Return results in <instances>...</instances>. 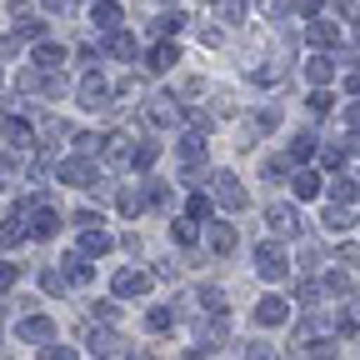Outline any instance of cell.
<instances>
[{
	"mask_svg": "<svg viewBox=\"0 0 360 360\" xmlns=\"http://www.w3.org/2000/svg\"><path fill=\"white\" fill-rule=\"evenodd\" d=\"M285 270H290V260H285V250L281 245H255V276L260 281H285Z\"/></svg>",
	"mask_w": 360,
	"mask_h": 360,
	"instance_id": "1",
	"label": "cell"
},
{
	"mask_svg": "<svg viewBox=\"0 0 360 360\" xmlns=\"http://www.w3.org/2000/svg\"><path fill=\"white\" fill-rule=\"evenodd\" d=\"M210 191H215V200H220L225 210H245V205H250V195L240 191V180H236L231 170H215V180H210Z\"/></svg>",
	"mask_w": 360,
	"mask_h": 360,
	"instance_id": "2",
	"label": "cell"
},
{
	"mask_svg": "<svg viewBox=\"0 0 360 360\" xmlns=\"http://www.w3.org/2000/svg\"><path fill=\"white\" fill-rule=\"evenodd\" d=\"M75 96H80V105L101 110V105H110V85H105V75H101V70H90V75L80 80V90H75Z\"/></svg>",
	"mask_w": 360,
	"mask_h": 360,
	"instance_id": "3",
	"label": "cell"
},
{
	"mask_svg": "<svg viewBox=\"0 0 360 360\" xmlns=\"http://www.w3.org/2000/svg\"><path fill=\"white\" fill-rule=\"evenodd\" d=\"M285 315H290V305H285L281 295H260V300H255V321H260V326H285Z\"/></svg>",
	"mask_w": 360,
	"mask_h": 360,
	"instance_id": "4",
	"label": "cell"
},
{
	"mask_svg": "<svg viewBox=\"0 0 360 360\" xmlns=\"http://www.w3.org/2000/svg\"><path fill=\"white\" fill-rule=\"evenodd\" d=\"M101 155H105V165H115V170L135 165V150H130V141H125V135H105V146H101Z\"/></svg>",
	"mask_w": 360,
	"mask_h": 360,
	"instance_id": "5",
	"label": "cell"
},
{
	"mask_svg": "<svg viewBox=\"0 0 360 360\" xmlns=\"http://www.w3.org/2000/svg\"><path fill=\"white\" fill-rule=\"evenodd\" d=\"M56 231H60V210L35 205V215H30V236H35V240H51Z\"/></svg>",
	"mask_w": 360,
	"mask_h": 360,
	"instance_id": "6",
	"label": "cell"
},
{
	"mask_svg": "<svg viewBox=\"0 0 360 360\" xmlns=\"http://www.w3.org/2000/svg\"><path fill=\"white\" fill-rule=\"evenodd\" d=\"M60 180H70V186H85V191L101 186V180H96V165H90V160H65V165H60Z\"/></svg>",
	"mask_w": 360,
	"mask_h": 360,
	"instance_id": "7",
	"label": "cell"
},
{
	"mask_svg": "<svg viewBox=\"0 0 360 360\" xmlns=\"http://www.w3.org/2000/svg\"><path fill=\"white\" fill-rule=\"evenodd\" d=\"M265 220H270V231H276V236H295V231H300L295 205H270V210H265Z\"/></svg>",
	"mask_w": 360,
	"mask_h": 360,
	"instance_id": "8",
	"label": "cell"
},
{
	"mask_svg": "<svg viewBox=\"0 0 360 360\" xmlns=\"http://www.w3.org/2000/svg\"><path fill=\"white\" fill-rule=\"evenodd\" d=\"M305 40L315 45V51H330V45L340 40V25H335V20H310V25H305Z\"/></svg>",
	"mask_w": 360,
	"mask_h": 360,
	"instance_id": "9",
	"label": "cell"
},
{
	"mask_svg": "<svg viewBox=\"0 0 360 360\" xmlns=\"http://www.w3.org/2000/svg\"><path fill=\"white\" fill-rule=\"evenodd\" d=\"M150 290V276H146V270H120V276H115V295H146Z\"/></svg>",
	"mask_w": 360,
	"mask_h": 360,
	"instance_id": "10",
	"label": "cell"
},
{
	"mask_svg": "<svg viewBox=\"0 0 360 360\" xmlns=\"http://www.w3.org/2000/svg\"><path fill=\"white\" fill-rule=\"evenodd\" d=\"M20 340H56V321H45V315H25V321H20Z\"/></svg>",
	"mask_w": 360,
	"mask_h": 360,
	"instance_id": "11",
	"label": "cell"
},
{
	"mask_svg": "<svg viewBox=\"0 0 360 360\" xmlns=\"http://www.w3.org/2000/svg\"><path fill=\"white\" fill-rule=\"evenodd\" d=\"M210 250H215V255H231V250H236V231H231L225 220H210Z\"/></svg>",
	"mask_w": 360,
	"mask_h": 360,
	"instance_id": "12",
	"label": "cell"
},
{
	"mask_svg": "<svg viewBox=\"0 0 360 360\" xmlns=\"http://www.w3.org/2000/svg\"><path fill=\"white\" fill-rule=\"evenodd\" d=\"M146 115H150V125H175V115H180V105H175L170 96H155Z\"/></svg>",
	"mask_w": 360,
	"mask_h": 360,
	"instance_id": "13",
	"label": "cell"
},
{
	"mask_svg": "<svg viewBox=\"0 0 360 360\" xmlns=\"http://www.w3.org/2000/svg\"><path fill=\"white\" fill-rule=\"evenodd\" d=\"M35 65H40V70H60V65H65V51H60V45H51V40H40V45H35Z\"/></svg>",
	"mask_w": 360,
	"mask_h": 360,
	"instance_id": "14",
	"label": "cell"
},
{
	"mask_svg": "<svg viewBox=\"0 0 360 360\" xmlns=\"http://www.w3.org/2000/svg\"><path fill=\"white\" fill-rule=\"evenodd\" d=\"M290 186H295V200H315V195H321V175L295 170V175H290Z\"/></svg>",
	"mask_w": 360,
	"mask_h": 360,
	"instance_id": "15",
	"label": "cell"
},
{
	"mask_svg": "<svg viewBox=\"0 0 360 360\" xmlns=\"http://www.w3.org/2000/svg\"><path fill=\"white\" fill-rule=\"evenodd\" d=\"M20 240H25V220H20V215H11L6 225H0V250H15Z\"/></svg>",
	"mask_w": 360,
	"mask_h": 360,
	"instance_id": "16",
	"label": "cell"
},
{
	"mask_svg": "<svg viewBox=\"0 0 360 360\" xmlns=\"http://www.w3.org/2000/svg\"><path fill=\"white\" fill-rule=\"evenodd\" d=\"M180 160H186L191 170L205 160V141H200V135H180Z\"/></svg>",
	"mask_w": 360,
	"mask_h": 360,
	"instance_id": "17",
	"label": "cell"
},
{
	"mask_svg": "<svg viewBox=\"0 0 360 360\" xmlns=\"http://www.w3.org/2000/svg\"><path fill=\"white\" fill-rule=\"evenodd\" d=\"M305 75H310L315 85H330V75H335V60H330V56H315V60H305Z\"/></svg>",
	"mask_w": 360,
	"mask_h": 360,
	"instance_id": "18",
	"label": "cell"
},
{
	"mask_svg": "<svg viewBox=\"0 0 360 360\" xmlns=\"http://www.w3.org/2000/svg\"><path fill=\"white\" fill-rule=\"evenodd\" d=\"M90 20H96L101 30H115V25H120V6H115V0H101V6L90 11Z\"/></svg>",
	"mask_w": 360,
	"mask_h": 360,
	"instance_id": "19",
	"label": "cell"
},
{
	"mask_svg": "<svg viewBox=\"0 0 360 360\" xmlns=\"http://www.w3.org/2000/svg\"><path fill=\"white\" fill-rule=\"evenodd\" d=\"M355 191H360V186H355V180L335 170V180H330V200H335V205H350V200H355Z\"/></svg>",
	"mask_w": 360,
	"mask_h": 360,
	"instance_id": "20",
	"label": "cell"
},
{
	"mask_svg": "<svg viewBox=\"0 0 360 360\" xmlns=\"http://www.w3.org/2000/svg\"><path fill=\"white\" fill-rule=\"evenodd\" d=\"M170 65H175V45H170V40H165V45H155V51L146 56V70H155V75H160V70H170Z\"/></svg>",
	"mask_w": 360,
	"mask_h": 360,
	"instance_id": "21",
	"label": "cell"
},
{
	"mask_svg": "<svg viewBox=\"0 0 360 360\" xmlns=\"http://www.w3.org/2000/svg\"><path fill=\"white\" fill-rule=\"evenodd\" d=\"M80 250H85V255H105V250H110V236L96 225V231H85V236H80Z\"/></svg>",
	"mask_w": 360,
	"mask_h": 360,
	"instance_id": "22",
	"label": "cell"
},
{
	"mask_svg": "<svg viewBox=\"0 0 360 360\" xmlns=\"http://www.w3.org/2000/svg\"><path fill=\"white\" fill-rule=\"evenodd\" d=\"M90 270H96V265H90V255H85V250L65 255V276H70V281H90Z\"/></svg>",
	"mask_w": 360,
	"mask_h": 360,
	"instance_id": "23",
	"label": "cell"
},
{
	"mask_svg": "<svg viewBox=\"0 0 360 360\" xmlns=\"http://www.w3.org/2000/svg\"><path fill=\"white\" fill-rule=\"evenodd\" d=\"M350 225H355V220H350V210H345V205H330V210H326V231H330V236H345Z\"/></svg>",
	"mask_w": 360,
	"mask_h": 360,
	"instance_id": "24",
	"label": "cell"
},
{
	"mask_svg": "<svg viewBox=\"0 0 360 360\" xmlns=\"http://www.w3.org/2000/svg\"><path fill=\"white\" fill-rule=\"evenodd\" d=\"M110 56H115V60H135V35L115 30V35H110Z\"/></svg>",
	"mask_w": 360,
	"mask_h": 360,
	"instance_id": "25",
	"label": "cell"
},
{
	"mask_svg": "<svg viewBox=\"0 0 360 360\" xmlns=\"http://www.w3.org/2000/svg\"><path fill=\"white\" fill-rule=\"evenodd\" d=\"M146 205H150V195H141V191H120V215H130V220H135Z\"/></svg>",
	"mask_w": 360,
	"mask_h": 360,
	"instance_id": "26",
	"label": "cell"
},
{
	"mask_svg": "<svg viewBox=\"0 0 360 360\" xmlns=\"http://www.w3.org/2000/svg\"><path fill=\"white\" fill-rule=\"evenodd\" d=\"M6 141H11L15 150H25V146H30V125H25V120H6Z\"/></svg>",
	"mask_w": 360,
	"mask_h": 360,
	"instance_id": "27",
	"label": "cell"
},
{
	"mask_svg": "<svg viewBox=\"0 0 360 360\" xmlns=\"http://www.w3.org/2000/svg\"><path fill=\"white\" fill-rule=\"evenodd\" d=\"M146 326H150V330H170V326H175V310H170V305H155V310L146 315Z\"/></svg>",
	"mask_w": 360,
	"mask_h": 360,
	"instance_id": "28",
	"label": "cell"
},
{
	"mask_svg": "<svg viewBox=\"0 0 360 360\" xmlns=\"http://www.w3.org/2000/svg\"><path fill=\"white\" fill-rule=\"evenodd\" d=\"M170 236H175L180 245H195V215H191V220H175V225H170Z\"/></svg>",
	"mask_w": 360,
	"mask_h": 360,
	"instance_id": "29",
	"label": "cell"
},
{
	"mask_svg": "<svg viewBox=\"0 0 360 360\" xmlns=\"http://www.w3.org/2000/svg\"><path fill=\"white\" fill-rule=\"evenodd\" d=\"M276 125H281V110H260V115L250 120V130H255V135H265V130H276Z\"/></svg>",
	"mask_w": 360,
	"mask_h": 360,
	"instance_id": "30",
	"label": "cell"
},
{
	"mask_svg": "<svg viewBox=\"0 0 360 360\" xmlns=\"http://www.w3.org/2000/svg\"><path fill=\"white\" fill-rule=\"evenodd\" d=\"M315 155V135H295V146H290V160H310Z\"/></svg>",
	"mask_w": 360,
	"mask_h": 360,
	"instance_id": "31",
	"label": "cell"
},
{
	"mask_svg": "<svg viewBox=\"0 0 360 360\" xmlns=\"http://www.w3.org/2000/svg\"><path fill=\"white\" fill-rule=\"evenodd\" d=\"M305 345H310V360H335V350H340L335 340H305Z\"/></svg>",
	"mask_w": 360,
	"mask_h": 360,
	"instance_id": "32",
	"label": "cell"
},
{
	"mask_svg": "<svg viewBox=\"0 0 360 360\" xmlns=\"http://www.w3.org/2000/svg\"><path fill=\"white\" fill-rule=\"evenodd\" d=\"M40 85H45V96H65V90H70L60 70H45V80H40Z\"/></svg>",
	"mask_w": 360,
	"mask_h": 360,
	"instance_id": "33",
	"label": "cell"
},
{
	"mask_svg": "<svg viewBox=\"0 0 360 360\" xmlns=\"http://www.w3.org/2000/svg\"><path fill=\"white\" fill-rule=\"evenodd\" d=\"M340 330L350 335V330H360V300H350L345 305V315H340Z\"/></svg>",
	"mask_w": 360,
	"mask_h": 360,
	"instance_id": "34",
	"label": "cell"
},
{
	"mask_svg": "<svg viewBox=\"0 0 360 360\" xmlns=\"http://www.w3.org/2000/svg\"><path fill=\"white\" fill-rule=\"evenodd\" d=\"M326 290H330V295H350V276H340V270H330V276H326Z\"/></svg>",
	"mask_w": 360,
	"mask_h": 360,
	"instance_id": "35",
	"label": "cell"
},
{
	"mask_svg": "<svg viewBox=\"0 0 360 360\" xmlns=\"http://www.w3.org/2000/svg\"><path fill=\"white\" fill-rule=\"evenodd\" d=\"M65 281H70V276H60V270H45V276H40V285L51 290V295H60V290H65Z\"/></svg>",
	"mask_w": 360,
	"mask_h": 360,
	"instance_id": "36",
	"label": "cell"
},
{
	"mask_svg": "<svg viewBox=\"0 0 360 360\" xmlns=\"http://www.w3.org/2000/svg\"><path fill=\"white\" fill-rule=\"evenodd\" d=\"M35 35H40V20H35V15L15 20V40H35Z\"/></svg>",
	"mask_w": 360,
	"mask_h": 360,
	"instance_id": "37",
	"label": "cell"
},
{
	"mask_svg": "<svg viewBox=\"0 0 360 360\" xmlns=\"http://www.w3.org/2000/svg\"><path fill=\"white\" fill-rule=\"evenodd\" d=\"M345 150H350L345 141H340V146H326V150H321V160H326L330 170H340V160H345Z\"/></svg>",
	"mask_w": 360,
	"mask_h": 360,
	"instance_id": "38",
	"label": "cell"
},
{
	"mask_svg": "<svg viewBox=\"0 0 360 360\" xmlns=\"http://www.w3.org/2000/svg\"><path fill=\"white\" fill-rule=\"evenodd\" d=\"M20 281V265H11V260H0V290H11Z\"/></svg>",
	"mask_w": 360,
	"mask_h": 360,
	"instance_id": "39",
	"label": "cell"
},
{
	"mask_svg": "<svg viewBox=\"0 0 360 360\" xmlns=\"http://www.w3.org/2000/svg\"><path fill=\"white\" fill-rule=\"evenodd\" d=\"M330 110V96H326V85H315V96H310V115H326Z\"/></svg>",
	"mask_w": 360,
	"mask_h": 360,
	"instance_id": "40",
	"label": "cell"
},
{
	"mask_svg": "<svg viewBox=\"0 0 360 360\" xmlns=\"http://www.w3.org/2000/svg\"><path fill=\"white\" fill-rule=\"evenodd\" d=\"M210 210H215L210 195H191V215H195V220H210Z\"/></svg>",
	"mask_w": 360,
	"mask_h": 360,
	"instance_id": "41",
	"label": "cell"
},
{
	"mask_svg": "<svg viewBox=\"0 0 360 360\" xmlns=\"http://www.w3.org/2000/svg\"><path fill=\"white\" fill-rule=\"evenodd\" d=\"M155 155H160V146L141 141V150H135V165H155Z\"/></svg>",
	"mask_w": 360,
	"mask_h": 360,
	"instance_id": "42",
	"label": "cell"
},
{
	"mask_svg": "<svg viewBox=\"0 0 360 360\" xmlns=\"http://www.w3.org/2000/svg\"><path fill=\"white\" fill-rule=\"evenodd\" d=\"M146 195H150V205H165V200H170V186H160V180H150V186H146Z\"/></svg>",
	"mask_w": 360,
	"mask_h": 360,
	"instance_id": "43",
	"label": "cell"
},
{
	"mask_svg": "<svg viewBox=\"0 0 360 360\" xmlns=\"http://www.w3.org/2000/svg\"><path fill=\"white\" fill-rule=\"evenodd\" d=\"M220 15H225V20H231V25H240V15H245V6H240V0H225V6H220Z\"/></svg>",
	"mask_w": 360,
	"mask_h": 360,
	"instance_id": "44",
	"label": "cell"
},
{
	"mask_svg": "<svg viewBox=\"0 0 360 360\" xmlns=\"http://www.w3.org/2000/svg\"><path fill=\"white\" fill-rule=\"evenodd\" d=\"M200 305H205V310H225V295H220V290H210V285H205V290H200Z\"/></svg>",
	"mask_w": 360,
	"mask_h": 360,
	"instance_id": "45",
	"label": "cell"
},
{
	"mask_svg": "<svg viewBox=\"0 0 360 360\" xmlns=\"http://www.w3.org/2000/svg\"><path fill=\"white\" fill-rule=\"evenodd\" d=\"M85 345L96 350V355H105V350H110V335H101V330H90V335H85Z\"/></svg>",
	"mask_w": 360,
	"mask_h": 360,
	"instance_id": "46",
	"label": "cell"
},
{
	"mask_svg": "<svg viewBox=\"0 0 360 360\" xmlns=\"http://www.w3.org/2000/svg\"><path fill=\"white\" fill-rule=\"evenodd\" d=\"M290 6H295V0H260V11H265V15H285Z\"/></svg>",
	"mask_w": 360,
	"mask_h": 360,
	"instance_id": "47",
	"label": "cell"
},
{
	"mask_svg": "<svg viewBox=\"0 0 360 360\" xmlns=\"http://www.w3.org/2000/svg\"><path fill=\"white\" fill-rule=\"evenodd\" d=\"M40 360H75V350H70V345H45Z\"/></svg>",
	"mask_w": 360,
	"mask_h": 360,
	"instance_id": "48",
	"label": "cell"
},
{
	"mask_svg": "<svg viewBox=\"0 0 360 360\" xmlns=\"http://www.w3.org/2000/svg\"><path fill=\"white\" fill-rule=\"evenodd\" d=\"M75 225H80V231H96L101 215H96V210H80V215H75Z\"/></svg>",
	"mask_w": 360,
	"mask_h": 360,
	"instance_id": "49",
	"label": "cell"
},
{
	"mask_svg": "<svg viewBox=\"0 0 360 360\" xmlns=\"http://www.w3.org/2000/svg\"><path fill=\"white\" fill-rule=\"evenodd\" d=\"M281 75H285V70H281V65H265V70H260V75H255V80H260V85H276V80H281Z\"/></svg>",
	"mask_w": 360,
	"mask_h": 360,
	"instance_id": "50",
	"label": "cell"
},
{
	"mask_svg": "<svg viewBox=\"0 0 360 360\" xmlns=\"http://www.w3.org/2000/svg\"><path fill=\"white\" fill-rule=\"evenodd\" d=\"M245 360H276V355H270V345H260V340H255V345L245 350Z\"/></svg>",
	"mask_w": 360,
	"mask_h": 360,
	"instance_id": "51",
	"label": "cell"
},
{
	"mask_svg": "<svg viewBox=\"0 0 360 360\" xmlns=\"http://www.w3.org/2000/svg\"><path fill=\"white\" fill-rule=\"evenodd\" d=\"M345 90H350V96H360V70H350V75H345Z\"/></svg>",
	"mask_w": 360,
	"mask_h": 360,
	"instance_id": "52",
	"label": "cell"
},
{
	"mask_svg": "<svg viewBox=\"0 0 360 360\" xmlns=\"http://www.w3.org/2000/svg\"><path fill=\"white\" fill-rule=\"evenodd\" d=\"M11 51H15V40H11V35H0V56H11Z\"/></svg>",
	"mask_w": 360,
	"mask_h": 360,
	"instance_id": "53",
	"label": "cell"
},
{
	"mask_svg": "<svg viewBox=\"0 0 360 360\" xmlns=\"http://www.w3.org/2000/svg\"><path fill=\"white\" fill-rule=\"evenodd\" d=\"M345 115H350V125H355V130H360V101H355V105H350V110H345Z\"/></svg>",
	"mask_w": 360,
	"mask_h": 360,
	"instance_id": "54",
	"label": "cell"
},
{
	"mask_svg": "<svg viewBox=\"0 0 360 360\" xmlns=\"http://www.w3.org/2000/svg\"><path fill=\"white\" fill-rule=\"evenodd\" d=\"M186 360H210V355L205 350H186Z\"/></svg>",
	"mask_w": 360,
	"mask_h": 360,
	"instance_id": "55",
	"label": "cell"
},
{
	"mask_svg": "<svg viewBox=\"0 0 360 360\" xmlns=\"http://www.w3.org/2000/svg\"><path fill=\"white\" fill-rule=\"evenodd\" d=\"M125 360H150V355H135V350H130V355H125Z\"/></svg>",
	"mask_w": 360,
	"mask_h": 360,
	"instance_id": "56",
	"label": "cell"
},
{
	"mask_svg": "<svg viewBox=\"0 0 360 360\" xmlns=\"http://www.w3.org/2000/svg\"><path fill=\"white\" fill-rule=\"evenodd\" d=\"M20 6H25V0H11V11H20Z\"/></svg>",
	"mask_w": 360,
	"mask_h": 360,
	"instance_id": "57",
	"label": "cell"
}]
</instances>
